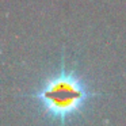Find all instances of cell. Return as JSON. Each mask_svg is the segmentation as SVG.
Instances as JSON below:
<instances>
[{
  "label": "cell",
  "mask_w": 126,
  "mask_h": 126,
  "mask_svg": "<svg viewBox=\"0 0 126 126\" xmlns=\"http://www.w3.org/2000/svg\"><path fill=\"white\" fill-rule=\"evenodd\" d=\"M99 96L84 75L63 60L29 94V100L47 126H72L85 117Z\"/></svg>",
  "instance_id": "1"
}]
</instances>
